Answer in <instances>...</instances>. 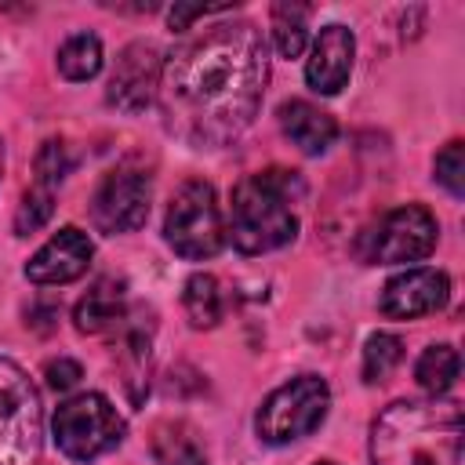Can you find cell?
I'll list each match as a JSON object with an SVG mask.
<instances>
[{
	"mask_svg": "<svg viewBox=\"0 0 465 465\" xmlns=\"http://www.w3.org/2000/svg\"><path fill=\"white\" fill-rule=\"evenodd\" d=\"M265 80L269 58L258 25L218 22L200 29L160 69L163 124L193 145H225L254 120Z\"/></svg>",
	"mask_w": 465,
	"mask_h": 465,
	"instance_id": "cell-1",
	"label": "cell"
},
{
	"mask_svg": "<svg viewBox=\"0 0 465 465\" xmlns=\"http://www.w3.org/2000/svg\"><path fill=\"white\" fill-rule=\"evenodd\" d=\"M374 465H458L461 461V407L400 400L381 411L371 429Z\"/></svg>",
	"mask_w": 465,
	"mask_h": 465,
	"instance_id": "cell-2",
	"label": "cell"
},
{
	"mask_svg": "<svg viewBox=\"0 0 465 465\" xmlns=\"http://www.w3.org/2000/svg\"><path fill=\"white\" fill-rule=\"evenodd\" d=\"M302 196L294 171H258L232 189V243L243 254L276 251L294 240L298 218L291 203Z\"/></svg>",
	"mask_w": 465,
	"mask_h": 465,
	"instance_id": "cell-3",
	"label": "cell"
},
{
	"mask_svg": "<svg viewBox=\"0 0 465 465\" xmlns=\"http://www.w3.org/2000/svg\"><path fill=\"white\" fill-rule=\"evenodd\" d=\"M163 236L174 247V254L193 258V262L222 251V243H225L222 207L207 182L193 178L171 196V207L163 218Z\"/></svg>",
	"mask_w": 465,
	"mask_h": 465,
	"instance_id": "cell-4",
	"label": "cell"
},
{
	"mask_svg": "<svg viewBox=\"0 0 465 465\" xmlns=\"http://www.w3.org/2000/svg\"><path fill=\"white\" fill-rule=\"evenodd\" d=\"M327 407H331L327 381L320 374H298L265 396V403L258 407L254 429L265 443H291L309 436L327 418Z\"/></svg>",
	"mask_w": 465,
	"mask_h": 465,
	"instance_id": "cell-5",
	"label": "cell"
},
{
	"mask_svg": "<svg viewBox=\"0 0 465 465\" xmlns=\"http://www.w3.org/2000/svg\"><path fill=\"white\" fill-rule=\"evenodd\" d=\"M54 443L73 461H94L124 440V418L102 392H84L65 400L51 421Z\"/></svg>",
	"mask_w": 465,
	"mask_h": 465,
	"instance_id": "cell-6",
	"label": "cell"
},
{
	"mask_svg": "<svg viewBox=\"0 0 465 465\" xmlns=\"http://www.w3.org/2000/svg\"><path fill=\"white\" fill-rule=\"evenodd\" d=\"M40 454V396L29 374L0 356V465H33Z\"/></svg>",
	"mask_w": 465,
	"mask_h": 465,
	"instance_id": "cell-7",
	"label": "cell"
},
{
	"mask_svg": "<svg viewBox=\"0 0 465 465\" xmlns=\"http://www.w3.org/2000/svg\"><path fill=\"white\" fill-rule=\"evenodd\" d=\"M149 196H153V185H149V174L134 171V167H120V171H109L94 196H91V222L98 232H131L138 229L145 218H149Z\"/></svg>",
	"mask_w": 465,
	"mask_h": 465,
	"instance_id": "cell-8",
	"label": "cell"
},
{
	"mask_svg": "<svg viewBox=\"0 0 465 465\" xmlns=\"http://www.w3.org/2000/svg\"><path fill=\"white\" fill-rule=\"evenodd\" d=\"M436 247V218L421 203H403L392 207L378 229L371 232V262L381 265H400V262H418Z\"/></svg>",
	"mask_w": 465,
	"mask_h": 465,
	"instance_id": "cell-9",
	"label": "cell"
},
{
	"mask_svg": "<svg viewBox=\"0 0 465 465\" xmlns=\"http://www.w3.org/2000/svg\"><path fill=\"white\" fill-rule=\"evenodd\" d=\"M160 91V58L149 44H127L113 65L109 76V105H116L120 113H142L153 105Z\"/></svg>",
	"mask_w": 465,
	"mask_h": 465,
	"instance_id": "cell-10",
	"label": "cell"
},
{
	"mask_svg": "<svg viewBox=\"0 0 465 465\" xmlns=\"http://www.w3.org/2000/svg\"><path fill=\"white\" fill-rule=\"evenodd\" d=\"M450 294V280L440 269H407L400 276H392L381 291V312L392 320H414V316H429L436 309L447 305Z\"/></svg>",
	"mask_w": 465,
	"mask_h": 465,
	"instance_id": "cell-11",
	"label": "cell"
},
{
	"mask_svg": "<svg viewBox=\"0 0 465 465\" xmlns=\"http://www.w3.org/2000/svg\"><path fill=\"white\" fill-rule=\"evenodd\" d=\"M91 254H94L91 240H87L80 229L65 225V229H58V232H54V236L29 258L25 276H29L33 283H40V287L69 283V280H76V276L87 272Z\"/></svg>",
	"mask_w": 465,
	"mask_h": 465,
	"instance_id": "cell-12",
	"label": "cell"
},
{
	"mask_svg": "<svg viewBox=\"0 0 465 465\" xmlns=\"http://www.w3.org/2000/svg\"><path fill=\"white\" fill-rule=\"evenodd\" d=\"M352 54H356V40L352 29L345 25H323L316 44H312V58L305 65V80L312 91L320 94H338L352 73Z\"/></svg>",
	"mask_w": 465,
	"mask_h": 465,
	"instance_id": "cell-13",
	"label": "cell"
},
{
	"mask_svg": "<svg viewBox=\"0 0 465 465\" xmlns=\"http://www.w3.org/2000/svg\"><path fill=\"white\" fill-rule=\"evenodd\" d=\"M280 127H283V134H287L302 153H309V156L327 153V149L334 145V138H338L334 116L323 113L320 105L305 102V98H291V102L280 105Z\"/></svg>",
	"mask_w": 465,
	"mask_h": 465,
	"instance_id": "cell-14",
	"label": "cell"
},
{
	"mask_svg": "<svg viewBox=\"0 0 465 465\" xmlns=\"http://www.w3.org/2000/svg\"><path fill=\"white\" fill-rule=\"evenodd\" d=\"M76 331L84 334H102L124 320V283L116 280H98L73 309Z\"/></svg>",
	"mask_w": 465,
	"mask_h": 465,
	"instance_id": "cell-15",
	"label": "cell"
},
{
	"mask_svg": "<svg viewBox=\"0 0 465 465\" xmlns=\"http://www.w3.org/2000/svg\"><path fill=\"white\" fill-rule=\"evenodd\" d=\"M153 458L160 465H207V450L185 421H160L153 429Z\"/></svg>",
	"mask_w": 465,
	"mask_h": 465,
	"instance_id": "cell-16",
	"label": "cell"
},
{
	"mask_svg": "<svg viewBox=\"0 0 465 465\" xmlns=\"http://www.w3.org/2000/svg\"><path fill=\"white\" fill-rule=\"evenodd\" d=\"M185 316L193 327H214L222 320V291L211 272H193L185 280Z\"/></svg>",
	"mask_w": 465,
	"mask_h": 465,
	"instance_id": "cell-17",
	"label": "cell"
},
{
	"mask_svg": "<svg viewBox=\"0 0 465 465\" xmlns=\"http://www.w3.org/2000/svg\"><path fill=\"white\" fill-rule=\"evenodd\" d=\"M458 371H461L458 349H454V345H432V349L421 352V360H418V367H414V378H418V385H421L429 396H443V392L454 385Z\"/></svg>",
	"mask_w": 465,
	"mask_h": 465,
	"instance_id": "cell-18",
	"label": "cell"
},
{
	"mask_svg": "<svg viewBox=\"0 0 465 465\" xmlns=\"http://www.w3.org/2000/svg\"><path fill=\"white\" fill-rule=\"evenodd\" d=\"M272 40L283 58H298L309 40V7L302 4H272Z\"/></svg>",
	"mask_w": 465,
	"mask_h": 465,
	"instance_id": "cell-19",
	"label": "cell"
},
{
	"mask_svg": "<svg viewBox=\"0 0 465 465\" xmlns=\"http://www.w3.org/2000/svg\"><path fill=\"white\" fill-rule=\"evenodd\" d=\"M102 69V40L94 33H76L58 47V73L65 80H91Z\"/></svg>",
	"mask_w": 465,
	"mask_h": 465,
	"instance_id": "cell-20",
	"label": "cell"
},
{
	"mask_svg": "<svg viewBox=\"0 0 465 465\" xmlns=\"http://www.w3.org/2000/svg\"><path fill=\"white\" fill-rule=\"evenodd\" d=\"M400 360H403V341L396 334H385V331L371 334L367 349H363V381H371V385L385 381Z\"/></svg>",
	"mask_w": 465,
	"mask_h": 465,
	"instance_id": "cell-21",
	"label": "cell"
},
{
	"mask_svg": "<svg viewBox=\"0 0 465 465\" xmlns=\"http://www.w3.org/2000/svg\"><path fill=\"white\" fill-rule=\"evenodd\" d=\"M51 211H54V189L33 185V189L22 196L18 211H15V232H18V236H29V232L44 229L47 218H51Z\"/></svg>",
	"mask_w": 465,
	"mask_h": 465,
	"instance_id": "cell-22",
	"label": "cell"
},
{
	"mask_svg": "<svg viewBox=\"0 0 465 465\" xmlns=\"http://www.w3.org/2000/svg\"><path fill=\"white\" fill-rule=\"evenodd\" d=\"M69 171H73V153H69V145H65L62 138H47V142L40 145V153H36V185L54 189Z\"/></svg>",
	"mask_w": 465,
	"mask_h": 465,
	"instance_id": "cell-23",
	"label": "cell"
},
{
	"mask_svg": "<svg viewBox=\"0 0 465 465\" xmlns=\"http://www.w3.org/2000/svg\"><path fill=\"white\" fill-rule=\"evenodd\" d=\"M436 182L450 196H461L465 193V145L461 142H447L436 153Z\"/></svg>",
	"mask_w": 465,
	"mask_h": 465,
	"instance_id": "cell-24",
	"label": "cell"
},
{
	"mask_svg": "<svg viewBox=\"0 0 465 465\" xmlns=\"http://www.w3.org/2000/svg\"><path fill=\"white\" fill-rule=\"evenodd\" d=\"M44 378H47V385H51V389L65 392V389H73V385L84 378V371H80V363H76V360L58 356V360H47V363H44Z\"/></svg>",
	"mask_w": 465,
	"mask_h": 465,
	"instance_id": "cell-25",
	"label": "cell"
},
{
	"mask_svg": "<svg viewBox=\"0 0 465 465\" xmlns=\"http://www.w3.org/2000/svg\"><path fill=\"white\" fill-rule=\"evenodd\" d=\"M225 11H232V7H174V11H171V29L185 33L189 22H196V18H203V15H225Z\"/></svg>",
	"mask_w": 465,
	"mask_h": 465,
	"instance_id": "cell-26",
	"label": "cell"
},
{
	"mask_svg": "<svg viewBox=\"0 0 465 465\" xmlns=\"http://www.w3.org/2000/svg\"><path fill=\"white\" fill-rule=\"evenodd\" d=\"M54 320H58V305H33L29 309V327H36L40 334H47L51 327H54Z\"/></svg>",
	"mask_w": 465,
	"mask_h": 465,
	"instance_id": "cell-27",
	"label": "cell"
},
{
	"mask_svg": "<svg viewBox=\"0 0 465 465\" xmlns=\"http://www.w3.org/2000/svg\"><path fill=\"white\" fill-rule=\"evenodd\" d=\"M0 174H4V142H0Z\"/></svg>",
	"mask_w": 465,
	"mask_h": 465,
	"instance_id": "cell-28",
	"label": "cell"
},
{
	"mask_svg": "<svg viewBox=\"0 0 465 465\" xmlns=\"http://www.w3.org/2000/svg\"><path fill=\"white\" fill-rule=\"evenodd\" d=\"M316 465H331V461H316Z\"/></svg>",
	"mask_w": 465,
	"mask_h": 465,
	"instance_id": "cell-29",
	"label": "cell"
}]
</instances>
